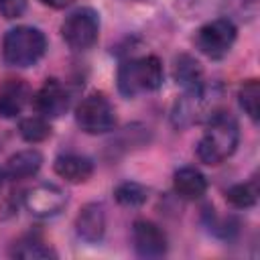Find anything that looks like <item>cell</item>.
I'll return each instance as SVG.
<instances>
[{
    "instance_id": "6da1fadb",
    "label": "cell",
    "mask_w": 260,
    "mask_h": 260,
    "mask_svg": "<svg viewBox=\"0 0 260 260\" xmlns=\"http://www.w3.org/2000/svg\"><path fill=\"white\" fill-rule=\"evenodd\" d=\"M238 122L228 112H217L207 120V128L197 142V158L205 165H219L230 158L238 146Z\"/></svg>"
},
{
    "instance_id": "7a4b0ae2",
    "label": "cell",
    "mask_w": 260,
    "mask_h": 260,
    "mask_svg": "<svg viewBox=\"0 0 260 260\" xmlns=\"http://www.w3.org/2000/svg\"><path fill=\"white\" fill-rule=\"evenodd\" d=\"M47 51L45 35L35 26H14L4 35L2 59L10 67H30Z\"/></svg>"
},
{
    "instance_id": "3957f363",
    "label": "cell",
    "mask_w": 260,
    "mask_h": 260,
    "mask_svg": "<svg viewBox=\"0 0 260 260\" xmlns=\"http://www.w3.org/2000/svg\"><path fill=\"white\" fill-rule=\"evenodd\" d=\"M162 85V65L154 55L134 57L118 69V89L126 98H134L142 91H154Z\"/></svg>"
},
{
    "instance_id": "277c9868",
    "label": "cell",
    "mask_w": 260,
    "mask_h": 260,
    "mask_svg": "<svg viewBox=\"0 0 260 260\" xmlns=\"http://www.w3.org/2000/svg\"><path fill=\"white\" fill-rule=\"evenodd\" d=\"M217 98L219 93H215L213 89H209L205 83L197 89L185 91V95H181L175 102L173 108V124L177 128H185L191 126L195 122H199L201 118H211L213 114L219 112L217 108Z\"/></svg>"
},
{
    "instance_id": "5b68a950",
    "label": "cell",
    "mask_w": 260,
    "mask_h": 260,
    "mask_svg": "<svg viewBox=\"0 0 260 260\" xmlns=\"http://www.w3.org/2000/svg\"><path fill=\"white\" fill-rule=\"evenodd\" d=\"M75 122L87 134H106L116 126V110L104 93L93 91L77 104Z\"/></svg>"
},
{
    "instance_id": "8992f818",
    "label": "cell",
    "mask_w": 260,
    "mask_h": 260,
    "mask_svg": "<svg viewBox=\"0 0 260 260\" xmlns=\"http://www.w3.org/2000/svg\"><path fill=\"white\" fill-rule=\"evenodd\" d=\"M100 16L93 8L73 10L61 24V37L73 51H85L98 41Z\"/></svg>"
},
{
    "instance_id": "52a82bcc",
    "label": "cell",
    "mask_w": 260,
    "mask_h": 260,
    "mask_svg": "<svg viewBox=\"0 0 260 260\" xmlns=\"http://www.w3.org/2000/svg\"><path fill=\"white\" fill-rule=\"evenodd\" d=\"M236 35H238L236 24L230 18H215V20L205 22L197 30L195 45L203 55L211 59H219L232 49Z\"/></svg>"
},
{
    "instance_id": "ba28073f",
    "label": "cell",
    "mask_w": 260,
    "mask_h": 260,
    "mask_svg": "<svg viewBox=\"0 0 260 260\" xmlns=\"http://www.w3.org/2000/svg\"><path fill=\"white\" fill-rule=\"evenodd\" d=\"M65 203L67 193L53 183L35 185L24 193V207L37 217H53L65 207Z\"/></svg>"
},
{
    "instance_id": "9c48e42d",
    "label": "cell",
    "mask_w": 260,
    "mask_h": 260,
    "mask_svg": "<svg viewBox=\"0 0 260 260\" xmlns=\"http://www.w3.org/2000/svg\"><path fill=\"white\" fill-rule=\"evenodd\" d=\"M132 244L142 258H160L167 254V234L150 219H136L132 225Z\"/></svg>"
},
{
    "instance_id": "30bf717a",
    "label": "cell",
    "mask_w": 260,
    "mask_h": 260,
    "mask_svg": "<svg viewBox=\"0 0 260 260\" xmlns=\"http://www.w3.org/2000/svg\"><path fill=\"white\" fill-rule=\"evenodd\" d=\"M35 102V110L45 116V118H57L61 114H65V110L69 108V93L63 87V83L55 77L47 79L39 91L32 98Z\"/></svg>"
},
{
    "instance_id": "8fae6325",
    "label": "cell",
    "mask_w": 260,
    "mask_h": 260,
    "mask_svg": "<svg viewBox=\"0 0 260 260\" xmlns=\"http://www.w3.org/2000/svg\"><path fill=\"white\" fill-rule=\"evenodd\" d=\"M75 232L83 242L95 244L106 234V211L102 203H87L75 217Z\"/></svg>"
},
{
    "instance_id": "7c38bea8",
    "label": "cell",
    "mask_w": 260,
    "mask_h": 260,
    "mask_svg": "<svg viewBox=\"0 0 260 260\" xmlns=\"http://www.w3.org/2000/svg\"><path fill=\"white\" fill-rule=\"evenodd\" d=\"M30 100V87L24 79H6L0 83V116H18Z\"/></svg>"
},
{
    "instance_id": "4fadbf2b",
    "label": "cell",
    "mask_w": 260,
    "mask_h": 260,
    "mask_svg": "<svg viewBox=\"0 0 260 260\" xmlns=\"http://www.w3.org/2000/svg\"><path fill=\"white\" fill-rule=\"evenodd\" d=\"M55 173L69 183H85L93 175V162L81 154H61L53 162Z\"/></svg>"
},
{
    "instance_id": "5bb4252c",
    "label": "cell",
    "mask_w": 260,
    "mask_h": 260,
    "mask_svg": "<svg viewBox=\"0 0 260 260\" xmlns=\"http://www.w3.org/2000/svg\"><path fill=\"white\" fill-rule=\"evenodd\" d=\"M173 189L179 197L195 201L205 195L207 179L201 171H197L193 167H183V169L175 171V175H173Z\"/></svg>"
},
{
    "instance_id": "9a60e30c",
    "label": "cell",
    "mask_w": 260,
    "mask_h": 260,
    "mask_svg": "<svg viewBox=\"0 0 260 260\" xmlns=\"http://www.w3.org/2000/svg\"><path fill=\"white\" fill-rule=\"evenodd\" d=\"M41 165H43L41 152L35 150V148H26V150H20V152H16V154H12L8 158V162H6V175L10 179H16V181L28 179V177H32V175L39 173Z\"/></svg>"
},
{
    "instance_id": "2e32d148",
    "label": "cell",
    "mask_w": 260,
    "mask_h": 260,
    "mask_svg": "<svg viewBox=\"0 0 260 260\" xmlns=\"http://www.w3.org/2000/svg\"><path fill=\"white\" fill-rule=\"evenodd\" d=\"M175 79L185 91L201 87L203 85V67H201V63L195 57L187 55V53L179 55L177 61H175Z\"/></svg>"
},
{
    "instance_id": "e0dca14e",
    "label": "cell",
    "mask_w": 260,
    "mask_h": 260,
    "mask_svg": "<svg viewBox=\"0 0 260 260\" xmlns=\"http://www.w3.org/2000/svg\"><path fill=\"white\" fill-rule=\"evenodd\" d=\"M10 254L14 258H22V260H41V258H55V250L41 240L39 236H24L18 242H14Z\"/></svg>"
},
{
    "instance_id": "ac0fdd59",
    "label": "cell",
    "mask_w": 260,
    "mask_h": 260,
    "mask_svg": "<svg viewBox=\"0 0 260 260\" xmlns=\"http://www.w3.org/2000/svg\"><path fill=\"white\" fill-rule=\"evenodd\" d=\"M238 102H240L242 110L248 114V118L252 122H258V116H260V83H258V79L244 81V85L238 91Z\"/></svg>"
},
{
    "instance_id": "d6986e66",
    "label": "cell",
    "mask_w": 260,
    "mask_h": 260,
    "mask_svg": "<svg viewBox=\"0 0 260 260\" xmlns=\"http://www.w3.org/2000/svg\"><path fill=\"white\" fill-rule=\"evenodd\" d=\"M225 199L238 207V209H248L256 203L258 199V183L256 179L248 181V183H238V185H232L228 191H225Z\"/></svg>"
},
{
    "instance_id": "ffe728a7",
    "label": "cell",
    "mask_w": 260,
    "mask_h": 260,
    "mask_svg": "<svg viewBox=\"0 0 260 260\" xmlns=\"http://www.w3.org/2000/svg\"><path fill=\"white\" fill-rule=\"evenodd\" d=\"M18 132L26 142L37 144V142H43L51 136V126L45 120V116H28V118L20 120Z\"/></svg>"
},
{
    "instance_id": "44dd1931",
    "label": "cell",
    "mask_w": 260,
    "mask_h": 260,
    "mask_svg": "<svg viewBox=\"0 0 260 260\" xmlns=\"http://www.w3.org/2000/svg\"><path fill=\"white\" fill-rule=\"evenodd\" d=\"M114 197L120 205H126V207H138L142 205L146 199H148V191L146 187H142L140 183H134V181H126V183H120L116 189H114Z\"/></svg>"
},
{
    "instance_id": "7402d4cb",
    "label": "cell",
    "mask_w": 260,
    "mask_h": 260,
    "mask_svg": "<svg viewBox=\"0 0 260 260\" xmlns=\"http://www.w3.org/2000/svg\"><path fill=\"white\" fill-rule=\"evenodd\" d=\"M26 10V0H0V14L8 20L22 16Z\"/></svg>"
},
{
    "instance_id": "603a6c76",
    "label": "cell",
    "mask_w": 260,
    "mask_h": 260,
    "mask_svg": "<svg viewBox=\"0 0 260 260\" xmlns=\"http://www.w3.org/2000/svg\"><path fill=\"white\" fill-rule=\"evenodd\" d=\"M45 6H51V8H65V6H69L73 0H41Z\"/></svg>"
},
{
    "instance_id": "cb8c5ba5",
    "label": "cell",
    "mask_w": 260,
    "mask_h": 260,
    "mask_svg": "<svg viewBox=\"0 0 260 260\" xmlns=\"http://www.w3.org/2000/svg\"><path fill=\"white\" fill-rule=\"evenodd\" d=\"M4 181H6V171H4V169H0V189H2Z\"/></svg>"
}]
</instances>
